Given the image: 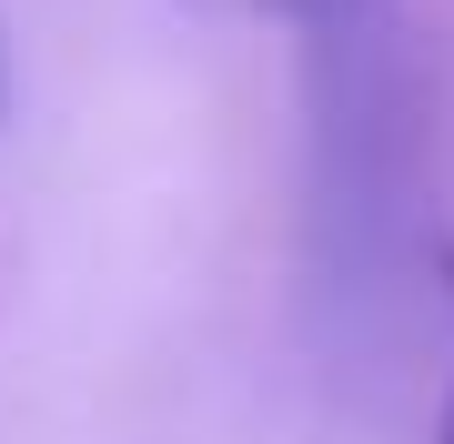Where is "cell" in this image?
Listing matches in <instances>:
<instances>
[{
  "instance_id": "6da1fadb",
  "label": "cell",
  "mask_w": 454,
  "mask_h": 444,
  "mask_svg": "<svg viewBox=\"0 0 454 444\" xmlns=\"http://www.w3.org/2000/svg\"><path fill=\"white\" fill-rule=\"evenodd\" d=\"M434 444H454V374H444V414H434Z\"/></svg>"
}]
</instances>
